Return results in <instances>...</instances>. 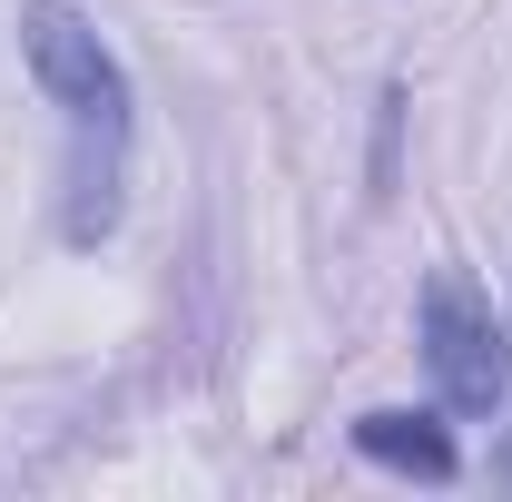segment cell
<instances>
[{
    "instance_id": "cell-5",
    "label": "cell",
    "mask_w": 512,
    "mask_h": 502,
    "mask_svg": "<svg viewBox=\"0 0 512 502\" xmlns=\"http://www.w3.org/2000/svg\"><path fill=\"white\" fill-rule=\"evenodd\" d=\"M493 483L512 493V424H503V443H493Z\"/></svg>"
},
{
    "instance_id": "cell-1",
    "label": "cell",
    "mask_w": 512,
    "mask_h": 502,
    "mask_svg": "<svg viewBox=\"0 0 512 502\" xmlns=\"http://www.w3.org/2000/svg\"><path fill=\"white\" fill-rule=\"evenodd\" d=\"M20 60L40 79V99L60 109L69 158H60V237L99 247L128 207V138H138V89L128 60L109 50V30L79 0H20Z\"/></svg>"
},
{
    "instance_id": "cell-2",
    "label": "cell",
    "mask_w": 512,
    "mask_h": 502,
    "mask_svg": "<svg viewBox=\"0 0 512 502\" xmlns=\"http://www.w3.org/2000/svg\"><path fill=\"white\" fill-rule=\"evenodd\" d=\"M414 335H424V375H434V404L444 414H493L512 394V325L493 315V296L463 266H434L424 276Z\"/></svg>"
},
{
    "instance_id": "cell-3",
    "label": "cell",
    "mask_w": 512,
    "mask_h": 502,
    "mask_svg": "<svg viewBox=\"0 0 512 502\" xmlns=\"http://www.w3.org/2000/svg\"><path fill=\"white\" fill-rule=\"evenodd\" d=\"M345 434H355V453H365V463L404 473V483H424V493H444L453 473H463V453H453V424L434 414V404H375V414H355Z\"/></svg>"
},
{
    "instance_id": "cell-4",
    "label": "cell",
    "mask_w": 512,
    "mask_h": 502,
    "mask_svg": "<svg viewBox=\"0 0 512 502\" xmlns=\"http://www.w3.org/2000/svg\"><path fill=\"white\" fill-rule=\"evenodd\" d=\"M394 119H404V89H384V99H375V197L394 188Z\"/></svg>"
}]
</instances>
